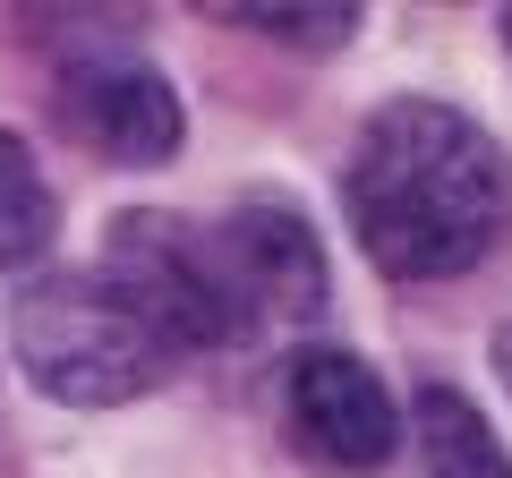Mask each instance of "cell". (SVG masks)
<instances>
[{
	"label": "cell",
	"instance_id": "cell-10",
	"mask_svg": "<svg viewBox=\"0 0 512 478\" xmlns=\"http://www.w3.org/2000/svg\"><path fill=\"white\" fill-rule=\"evenodd\" d=\"M495 376H504V385H512V316H504V325H495Z\"/></svg>",
	"mask_w": 512,
	"mask_h": 478
},
{
	"label": "cell",
	"instance_id": "cell-11",
	"mask_svg": "<svg viewBox=\"0 0 512 478\" xmlns=\"http://www.w3.org/2000/svg\"><path fill=\"white\" fill-rule=\"evenodd\" d=\"M504 52H512V9H504Z\"/></svg>",
	"mask_w": 512,
	"mask_h": 478
},
{
	"label": "cell",
	"instance_id": "cell-9",
	"mask_svg": "<svg viewBox=\"0 0 512 478\" xmlns=\"http://www.w3.org/2000/svg\"><path fill=\"white\" fill-rule=\"evenodd\" d=\"M214 18L248 26V35H274V43H299V52H333V43H350L359 9L350 0H316V9H299V0H214Z\"/></svg>",
	"mask_w": 512,
	"mask_h": 478
},
{
	"label": "cell",
	"instance_id": "cell-8",
	"mask_svg": "<svg viewBox=\"0 0 512 478\" xmlns=\"http://www.w3.org/2000/svg\"><path fill=\"white\" fill-rule=\"evenodd\" d=\"M60 231V197L43 180L35 146L18 129H0V265H35Z\"/></svg>",
	"mask_w": 512,
	"mask_h": 478
},
{
	"label": "cell",
	"instance_id": "cell-6",
	"mask_svg": "<svg viewBox=\"0 0 512 478\" xmlns=\"http://www.w3.org/2000/svg\"><path fill=\"white\" fill-rule=\"evenodd\" d=\"M222 265H231V291H239V316H265V325H308L325 316V248H316L308 214L256 197V205H231V222L214 231Z\"/></svg>",
	"mask_w": 512,
	"mask_h": 478
},
{
	"label": "cell",
	"instance_id": "cell-2",
	"mask_svg": "<svg viewBox=\"0 0 512 478\" xmlns=\"http://www.w3.org/2000/svg\"><path fill=\"white\" fill-rule=\"evenodd\" d=\"M9 342H18V368L35 376V393H52L69 410L137 402V393H154L171 376V350L154 342V325L103 274H77V265H52V274L18 282Z\"/></svg>",
	"mask_w": 512,
	"mask_h": 478
},
{
	"label": "cell",
	"instance_id": "cell-3",
	"mask_svg": "<svg viewBox=\"0 0 512 478\" xmlns=\"http://www.w3.org/2000/svg\"><path fill=\"white\" fill-rule=\"evenodd\" d=\"M103 282L154 325V342H163L171 359L231 342V325H239V291H231V265H222L214 231H197V222H180V214H154V205H137V214L111 231Z\"/></svg>",
	"mask_w": 512,
	"mask_h": 478
},
{
	"label": "cell",
	"instance_id": "cell-7",
	"mask_svg": "<svg viewBox=\"0 0 512 478\" xmlns=\"http://www.w3.org/2000/svg\"><path fill=\"white\" fill-rule=\"evenodd\" d=\"M410 427H419V453H427V478H512V453L504 436L487 427V410L453 385H419L410 402Z\"/></svg>",
	"mask_w": 512,
	"mask_h": 478
},
{
	"label": "cell",
	"instance_id": "cell-5",
	"mask_svg": "<svg viewBox=\"0 0 512 478\" xmlns=\"http://www.w3.org/2000/svg\"><path fill=\"white\" fill-rule=\"evenodd\" d=\"M291 436L308 444L325 470H384L402 444V410L384 393V376L359 350H299L291 359Z\"/></svg>",
	"mask_w": 512,
	"mask_h": 478
},
{
	"label": "cell",
	"instance_id": "cell-1",
	"mask_svg": "<svg viewBox=\"0 0 512 478\" xmlns=\"http://www.w3.org/2000/svg\"><path fill=\"white\" fill-rule=\"evenodd\" d=\"M350 231L384 282H461L512 231V163L470 111L402 94L359 129Z\"/></svg>",
	"mask_w": 512,
	"mask_h": 478
},
{
	"label": "cell",
	"instance_id": "cell-4",
	"mask_svg": "<svg viewBox=\"0 0 512 478\" xmlns=\"http://www.w3.org/2000/svg\"><path fill=\"white\" fill-rule=\"evenodd\" d=\"M60 120H69V137L86 154H103L120 171L171 163L180 137H188V111L171 94V77L154 60H111V52L60 69Z\"/></svg>",
	"mask_w": 512,
	"mask_h": 478
}]
</instances>
